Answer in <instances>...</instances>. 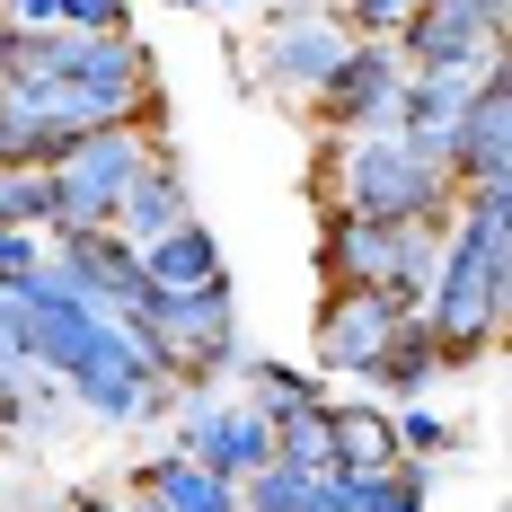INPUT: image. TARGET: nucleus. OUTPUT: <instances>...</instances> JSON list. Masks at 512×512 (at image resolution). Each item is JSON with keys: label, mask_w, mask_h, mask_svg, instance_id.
<instances>
[{"label": "nucleus", "mask_w": 512, "mask_h": 512, "mask_svg": "<svg viewBox=\"0 0 512 512\" xmlns=\"http://www.w3.org/2000/svg\"><path fill=\"white\" fill-rule=\"evenodd\" d=\"M221 9H239V0H221Z\"/></svg>", "instance_id": "473e14b6"}, {"label": "nucleus", "mask_w": 512, "mask_h": 512, "mask_svg": "<svg viewBox=\"0 0 512 512\" xmlns=\"http://www.w3.org/2000/svg\"><path fill=\"white\" fill-rule=\"evenodd\" d=\"M168 415H177V380H151V398H142L133 424H168Z\"/></svg>", "instance_id": "a878e982"}, {"label": "nucleus", "mask_w": 512, "mask_h": 512, "mask_svg": "<svg viewBox=\"0 0 512 512\" xmlns=\"http://www.w3.org/2000/svg\"><path fill=\"white\" fill-rule=\"evenodd\" d=\"M477 186H512V71H495L468 98L451 133V195H477Z\"/></svg>", "instance_id": "9b49d317"}, {"label": "nucleus", "mask_w": 512, "mask_h": 512, "mask_svg": "<svg viewBox=\"0 0 512 512\" xmlns=\"http://www.w3.org/2000/svg\"><path fill=\"white\" fill-rule=\"evenodd\" d=\"M62 27L71 36H133V9L124 0H62Z\"/></svg>", "instance_id": "b1692460"}, {"label": "nucleus", "mask_w": 512, "mask_h": 512, "mask_svg": "<svg viewBox=\"0 0 512 512\" xmlns=\"http://www.w3.org/2000/svg\"><path fill=\"white\" fill-rule=\"evenodd\" d=\"M389 433H398V460H442V451H460V424L451 415H433V407H398L389 415Z\"/></svg>", "instance_id": "412c9836"}, {"label": "nucleus", "mask_w": 512, "mask_h": 512, "mask_svg": "<svg viewBox=\"0 0 512 512\" xmlns=\"http://www.w3.org/2000/svg\"><path fill=\"white\" fill-rule=\"evenodd\" d=\"M230 371H239V407H248V415H265V424H292V415L327 407V380H318V371H301V362L239 354Z\"/></svg>", "instance_id": "4468645a"}, {"label": "nucleus", "mask_w": 512, "mask_h": 512, "mask_svg": "<svg viewBox=\"0 0 512 512\" xmlns=\"http://www.w3.org/2000/svg\"><path fill=\"white\" fill-rule=\"evenodd\" d=\"M345 53H354V36H345V18H336L327 0H318V9H283V18L256 36V89H274V98H318Z\"/></svg>", "instance_id": "39448f33"}, {"label": "nucleus", "mask_w": 512, "mask_h": 512, "mask_svg": "<svg viewBox=\"0 0 512 512\" xmlns=\"http://www.w3.org/2000/svg\"><path fill=\"white\" fill-rule=\"evenodd\" d=\"M398 98H407V71H398V53L389 45H362L336 62V80L309 98V124H318V142H354V133H389L398 124Z\"/></svg>", "instance_id": "0eeeda50"}, {"label": "nucleus", "mask_w": 512, "mask_h": 512, "mask_svg": "<svg viewBox=\"0 0 512 512\" xmlns=\"http://www.w3.org/2000/svg\"><path fill=\"white\" fill-rule=\"evenodd\" d=\"M18 318H27V283H0V345L18 336Z\"/></svg>", "instance_id": "bb28decb"}, {"label": "nucleus", "mask_w": 512, "mask_h": 512, "mask_svg": "<svg viewBox=\"0 0 512 512\" xmlns=\"http://www.w3.org/2000/svg\"><path fill=\"white\" fill-rule=\"evenodd\" d=\"M212 274H230V265H221V239H212L204 221H177L168 239L142 248V283H151V292H195Z\"/></svg>", "instance_id": "f3484780"}, {"label": "nucleus", "mask_w": 512, "mask_h": 512, "mask_svg": "<svg viewBox=\"0 0 512 512\" xmlns=\"http://www.w3.org/2000/svg\"><path fill=\"white\" fill-rule=\"evenodd\" d=\"M0 159H9V142H0Z\"/></svg>", "instance_id": "72a5a7b5"}, {"label": "nucleus", "mask_w": 512, "mask_h": 512, "mask_svg": "<svg viewBox=\"0 0 512 512\" xmlns=\"http://www.w3.org/2000/svg\"><path fill=\"white\" fill-rule=\"evenodd\" d=\"M327 424H336V468H398V433L380 398H327Z\"/></svg>", "instance_id": "a211bd4d"}, {"label": "nucleus", "mask_w": 512, "mask_h": 512, "mask_svg": "<svg viewBox=\"0 0 512 512\" xmlns=\"http://www.w3.org/2000/svg\"><path fill=\"white\" fill-rule=\"evenodd\" d=\"M0 27H18V36H45V27H62V0H0Z\"/></svg>", "instance_id": "393cba45"}, {"label": "nucleus", "mask_w": 512, "mask_h": 512, "mask_svg": "<svg viewBox=\"0 0 512 512\" xmlns=\"http://www.w3.org/2000/svg\"><path fill=\"white\" fill-rule=\"evenodd\" d=\"M433 504V468L398 460V468H336L327 477V512H424Z\"/></svg>", "instance_id": "2eb2a0df"}, {"label": "nucleus", "mask_w": 512, "mask_h": 512, "mask_svg": "<svg viewBox=\"0 0 512 512\" xmlns=\"http://www.w3.org/2000/svg\"><path fill=\"white\" fill-rule=\"evenodd\" d=\"M433 9H460V18H486V27H504L512 0H433Z\"/></svg>", "instance_id": "cd10ccee"}, {"label": "nucleus", "mask_w": 512, "mask_h": 512, "mask_svg": "<svg viewBox=\"0 0 512 512\" xmlns=\"http://www.w3.org/2000/svg\"><path fill=\"white\" fill-rule=\"evenodd\" d=\"M53 239L45 230H18V221H0V283H27V274H45Z\"/></svg>", "instance_id": "5701e85b"}, {"label": "nucleus", "mask_w": 512, "mask_h": 512, "mask_svg": "<svg viewBox=\"0 0 512 512\" xmlns=\"http://www.w3.org/2000/svg\"><path fill=\"white\" fill-rule=\"evenodd\" d=\"M239 512H327V477H301V468H256L239 486Z\"/></svg>", "instance_id": "aec40b11"}, {"label": "nucleus", "mask_w": 512, "mask_h": 512, "mask_svg": "<svg viewBox=\"0 0 512 512\" xmlns=\"http://www.w3.org/2000/svg\"><path fill=\"white\" fill-rule=\"evenodd\" d=\"M124 336H133L142 362H151L159 380H177L186 398H221L230 362L248 354V345H239V283L212 274L195 292H151V301L124 318Z\"/></svg>", "instance_id": "7ed1b4c3"}, {"label": "nucleus", "mask_w": 512, "mask_h": 512, "mask_svg": "<svg viewBox=\"0 0 512 512\" xmlns=\"http://www.w3.org/2000/svg\"><path fill=\"white\" fill-rule=\"evenodd\" d=\"M53 283L71 292L80 309H98V318H133V309L151 301V283H142V248H124L115 230H80V239H53Z\"/></svg>", "instance_id": "1a4fd4ad"}, {"label": "nucleus", "mask_w": 512, "mask_h": 512, "mask_svg": "<svg viewBox=\"0 0 512 512\" xmlns=\"http://www.w3.org/2000/svg\"><path fill=\"white\" fill-rule=\"evenodd\" d=\"M9 62H18V27H0V80H9Z\"/></svg>", "instance_id": "c756f323"}, {"label": "nucleus", "mask_w": 512, "mask_h": 512, "mask_svg": "<svg viewBox=\"0 0 512 512\" xmlns=\"http://www.w3.org/2000/svg\"><path fill=\"white\" fill-rule=\"evenodd\" d=\"M309 195L318 212H362V221H451V168L433 151H415L407 133H354V142H318L309 159Z\"/></svg>", "instance_id": "f03ea898"}, {"label": "nucleus", "mask_w": 512, "mask_h": 512, "mask_svg": "<svg viewBox=\"0 0 512 512\" xmlns=\"http://www.w3.org/2000/svg\"><path fill=\"white\" fill-rule=\"evenodd\" d=\"M424 327L442 371H468L512 327V186H477L442 221V256L424 283Z\"/></svg>", "instance_id": "f257e3e1"}, {"label": "nucleus", "mask_w": 512, "mask_h": 512, "mask_svg": "<svg viewBox=\"0 0 512 512\" xmlns=\"http://www.w3.org/2000/svg\"><path fill=\"white\" fill-rule=\"evenodd\" d=\"M0 221H18V230H45V168H18V159H0Z\"/></svg>", "instance_id": "4be33fe9"}, {"label": "nucleus", "mask_w": 512, "mask_h": 512, "mask_svg": "<svg viewBox=\"0 0 512 512\" xmlns=\"http://www.w3.org/2000/svg\"><path fill=\"white\" fill-rule=\"evenodd\" d=\"M274 468L336 477V424H327V407H309V415H292V424H274Z\"/></svg>", "instance_id": "6ab92c4d"}, {"label": "nucleus", "mask_w": 512, "mask_h": 512, "mask_svg": "<svg viewBox=\"0 0 512 512\" xmlns=\"http://www.w3.org/2000/svg\"><path fill=\"white\" fill-rule=\"evenodd\" d=\"M133 495H151L159 512H239V486H221L212 468L177 460V451H151V460H133Z\"/></svg>", "instance_id": "dca6fc26"}, {"label": "nucleus", "mask_w": 512, "mask_h": 512, "mask_svg": "<svg viewBox=\"0 0 512 512\" xmlns=\"http://www.w3.org/2000/svg\"><path fill=\"white\" fill-rule=\"evenodd\" d=\"M362 389L371 398H398V407H424V389H442V354H433V327H424V309L398 318V336L380 345V362L362 371Z\"/></svg>", "instance_id": "ddd939ff"}, {"label": "nucleus", "mask_w": 512, "mask_h": 512, "mask_svg": "<svg viewBox=\"0 0 512 512\" xmlns=\"http://www.w3.org/2000/svg\"><path fill=\"white\" fill-rule=\"evenodd\" d=\"M389 53H398V71H504V27L460 18V9H415L389 36Z\"/></svg>", "instance_id": "9d476101"}, {"label": "nucleus", "mask_w": 512, "mask_h": 512, "mask_svg": "<svg viewBox=\"0 0 512 512\" xmlns=\"http://www.w3.org/2000/svg\"><path fill=\"white\" fill-rule=\"evenodd\" d=\"M168 451L212 468L221 486H248L256 468H274V424L248 415L239 398H186V389H177V442H168Z\"/></svg>", "instance_id": "423d86ee"}, {"label": "nucleus", "mask_w": 512, "mask_h": 512, "mask_svg": "<svg viewBox=\"0 0 512 512\" xmlns=\"http://www.w3.org/2000/svg\"><path fill=\"white\" fill-rule=\"evenodd\" d=\"M177 221H195V186H186L177 151L159 142V151L142 159V177L124 186V204H115V239H124V248H151V239H168Z\"/></svg>", "instance_id": "f8f14e48"}, {"label": "nucleus", "mask_w": 512, "mask_h": 512, "mask_svg": "<svg viewBox=\"0 0 512 512\" xmlns=\"http://www.w3.org/2000/svg\"><path fill=\"white\" fill-rule=\"evenodd\" d=\"M398 318L407 309L389 301V292H318V318H309V371L318 380H362L380 345L398 336Z\"/></svg>", "instance_id": "6e6552de"}, {"label": "nucleus", "mask_w": 512, "mask_h": 512, "mask_svg": "<svg viewBox=\"0 0 512 512\" xmlns=\"http://www.w3.org/2000/svg\"><path fill=\"white\" fill-rule=\"evenodd\" d=\"M124 512H159V504H151V495H133V486H124Z\"/></svg>", "instance_id": "7c9ffc66"}, {"label": "nucleus", "mask_w": 512, "mask_h": 512, "mask_svg": "<svg viewBox=\"0 0 512 512\" xmlns=\"http://www.w3.org/2000/svg\"><path fill=\"white\" fill-rule=\"evenodd\" d=\"M168 9H204V0H168Z\"/></svg>", "instance_id": "2f4dec72"}, {"label": "nucleus", "mask_w": 512, "mask_h": 512, "mask_svg": "<svg viewBox=\"0 0 512 512\" xmlns=\"http://www.w3.org/2000/svg\"><path fill=\"white\" fill-rule=\"evenodd\" d=\"M71 512H124V495H106V486H80V495H71Z\"/></svg>", "instance_id": "c85d7f7f"}, {"label": "nucleus", "mask_w": 512, "mask_h": 512, "mask_svg": "<svg viewBox=\"0 0 512 512\" xmlns=\"http://www.w3.org/2000/svg\"><path fill=\"white\" fill-rule=\"evenodd\" d=\"M159 142H168V133H151V124H106L89 142H71V151L45 168V239L115 230V204H124V186L142 177V159H151Z\"/></svg>", "instance_id": "20e7f679"}]
</instances>
